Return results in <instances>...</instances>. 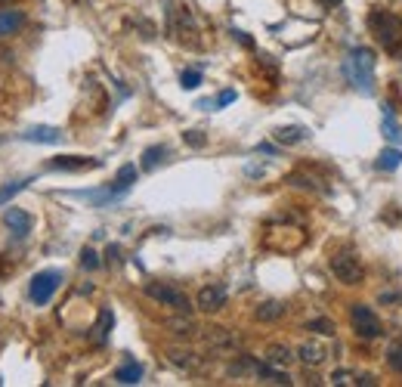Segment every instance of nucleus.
Instances as JSON below:
<instances>
[{"instance_id": "obj_1", "label": "nucleus", "mask_w": 402, "mask_h": 387, "mask_svg": "<svg viewBox=\"0 0 402 387\" xmlns=\"http://www.w3.org/2000/svg\"><path fill=\"white\" fill-rule=\"evenodd\" d=\"M344 75L356 90L372 93L374 90V53L369 47L350 50V56L344 59Z\"/></svg>"}, {"instance_id": "obj_2", "label": "nucleus", "mask_w": 402, "mask_h": 387, "mask_svg": "<svg viewBox=\"0 0 402 387\" xmlns=\"http://www.w3.org/2000/svg\"><path fill=\"white\" fill-rule=\"evenodd\" d=\"M369 25L378 38L381 47H387L390 53H399L402 50V19H396L393 13H384V10H374L369 16Z\"/></svg>"}, {"instance_id": "obj_3", "label": "nucleus", "mask_w": 402, "mask_h": 387, "mask_svg": "<svg viewBox=\"0 0 402 387\" xmlns=\"http://www.w3.org/2000/svg\"><path fill=\"white\" fill-rule=\"evenodd\" d=\"M145 295H149L152 300H158L161 307L177 310V313H192V300L186 298L179 288H174V285H164V282H149V285H145Z\"/></svg>"}, {"instance_id": "obj_4", "label": "nucleus", "mask_w": 402, "mask_h": 387, "mask_svg": "<svg viewBox=\"0 0 402 387\" xmlns=\"http://www.w3.org/2000/svg\"><path fill=\"white\" fill-rule=\"evenodd\" d=\"M350 322H353V332L359 334L362 341H374V338H381V320L374 316V310L372 307H365V304H353L350 307Z\"/></svg>"}, {"instance_id": "obj_5", "label": "nucleus", "mask_w": 402, "mask_h": 387, "mask_svg": "<svg viewBox=\"0 0 402 387\" xmlns=\"http://www.w3.org/2000/svg\"><path fill=\"white\" fill-rule=\"evenodd\" d=\"M59 282H62V273H59V270L38 273V276L31 279V288H28L31 300H34V304H47V300L53 298V291L59 288Z\"/></svg>"}, {"instance_id": "obj_6", "label": "nucleus", "mask_w": 402, "mask_h": 387, "mask_svg": "<svg viewBox=\"0 0 402 387\" xmlns=\"http://www.w3.org/2000/svg\"><path fill=\"white\" fill-rule=\"evenodd\" d=\"M170 34L179 40V44H192V47H199V38H192V34H199V28H195V19H192V13L186 10H174L170 13Z\"/></svg>"}, {"instance_id": "obj_7", "label": "nucleus", "mask_w": 402, "mask_h": 387, "mask_svg": "<svg viewBox=\"0 0 402 387\" xmlns=\"http://www.w3.org/2000/svg\"><path fill=\"white\" fill-rule=\"evenodd\" d=\"M331 273H335L337 282H344V285H359V282H362V263H359L353 254L331 257Z\"/></svg>"}, {"instance_id": "obj_8", "label": "nucleus", "mask_w": 402, "mask_h": 387, "mask_svg": "<svg viewBox=\"0 0 402 387\" xmlns=\"http://www.w3.org/2000/svg\"><path fill=\"white\" fill-rule=\"evenodd\" d=\"M204 344H208L211 354H235L238 350V338L229 329H223V325H213V329L204 332Z\"/></svg>"}, {"instance_id": "obj_9", "label": "nucleus", "mask_w": 402, "mask_h": 387, "mask_svg": "<svg viewBox=\"0 0 402 387\" xmlns=\"http://www.w3.org/2000/svg\"><path fill=\"white\" fill-rule=\"evenodd\" d=\"M199 310H204V313H217V310L226 307V288L223 285H204L199 291Z\"/></svg>"}, {"instance_id": "obj_10", "label": "nucleus", "mask_w": 402, "mask_h": 387, "mask_svg": "<svg viewBox=\"0 0 402 387\" xmlns=\"http://www.w3.org/2000/svg\"><path fill=\"white\" fill-rule=\"evenodd\" d=\"M164 356H167V363H170V366L183 369V372H199V369H201V356L195 354V350H186V347H170Z\"/></svg>"}, {"instance_id": "obj_11", "label": "nucleus", "mask_w": 402, "mask_h": 387, "mask_svg": "<svg viewBox=\"0 0 402 387\" xmlns=\"http://www.w3.org/2000/svg\"><path fill=\"white\" fill-rule=\"evenodd\" d=\"M50 168H53V170H90V168H99V158H84V155H59V158H50Z\"/></svg>"}, {"instance_id": "obj_12", "label": "nucleus", "mask_w": 402, "mask_h": 387, "mask_svg": "<svg viewBox=\"0 0 402 387\" xmlns=\"http://www.w3.org/2000/svg\"><path fill=\"white\" fill-rule=\"evenodd\" d=\"M297 359H301L303 366H322L325 359H328V347L319 341H303L301 347H297Z\"/></svg>"}, {"instance_id": "obj_13", "label": "nucleus", "mask_w": 402, "mask_h": 387, "mask_svg": "<svg viewBox=\"0 0 402 387\" xmlns=\"http://www.w3.org/2000/svg\"><path fill=\"white\" fill-rule=\"evenodd\" d=\"M4 223L10 227V232H13L16 239H25V236L31 232V217H28L25 211H19V208H10V211H6V214H4Z\"/></svg>"}, {"instance_id": "obj_14", "label": "nucleus", "mask_w": 402, "mask_h": 387, "mask_svg": "<svg viewBox=\"0 0 402 387\" xmlns=\"http://www.w3.org/2000/svg\"><path fill=\"white\" fill-rule=\"evenodd\" d=\"M167 329H170V334H177V338H195V334L201 332L199 322H195L189 313H179L174 320H167Z\"/></svg>"}, {"instance_id": "obj_15", "label": "nucleus", "mask_w": 402, "mask_h": 387, "mask_svg": "<svg viewBox=\"0 0 402 387\" xmlns=\"http://www.w3.org/2000/svg\"><path fill=\"white\" fill-rule=\"evenodd\" d=\"M22 25H25L22 10H0V38H13Z\"/></svg>"}, {"instance_id": "obj_16", "label": "nucleus", "mask_w": 402, "mask_h": 387, "mask_svg": "<svg viewBox=\"0 0 402 387\" xmlns=\"http://www.w3.org/2000/svg\"><path fill=\"white\" fill-rule=\"evenodd\" d=\"M285 316V304L281 300H263V304L254 310V320L257 322H276Z\"/></svg>"}, {"instance_id": "obj_17", "label": "nucleus", "mask_w": 402, "mask_h": 387, "mask_svg": "<svg viewBox=\"0 0 402 387\" xmlns=\"http://www.w3.org/2000/svg\"><path fill=\"white\" fill-rule=\"evenodd\" d=\"M263 359H267L269 366L285 369V366H291V359H294V354H291V347H285V344H269L267 354H263Z\"/></svg>"}, {"instance_id": "obj_18", "label": "nucleus", "mask_w": 402, "mask_h": 387, "mask_svg": "<svg viewBox=\"0 0 402 387\" xmlns=\"http://www.w3.org/2000/svg\"><path fill=\"white\" fill-rule=\"evenodd\" d=\"M22 140H28V143H59L62 140V131H56V127H31V131L22 133Z\"/></svg>"}, {"instance_id": "obj_19", "label": "nucleus", "mask_w": 402, "mask_h": 387, "mask_svg": "<svg viewBox=\"0 0 402 387\" xmlns=\"http://www.w3.org/2000/svg\"><path fill=\"white\" fill-rule=\"evenodd\" d=\"M331 384H340V387H344V384H378V381H374V375H359V372H350V369H337V372L335 375H331Z\"/></svg>"}, {"instance_id": "obj_20", "label": "nucleus", "mask_w": 402, "mask_h": 387, "mask_svg": "<svg viewBox=\"0 0 402 387\" xmlns=\"http://www.w3.org/2000/svg\"><path fill=\"white\" fill-rule=\"evenodd\" d=\"M140 378H143V366L133 363V359H127V363L115 372V381L118 384H140Z\"/></svg>"}, {"instance_id": "obj_21", "label": "nucleus", "mask_w": 402, "mask_h": 387, "mask_svg": "<svg viewBox=\"0 0 402 387\" xmlns=\"http://www.w3.org/2000/svg\"><path fill=\"white\" fill-rule=\"evenodd\" d=\"M133 180H136V168L133 165H124L121 170H118V177H115L112 189H108V195H118V192H124V189H130Z\"/></svg>"}, {"instance_id": "obj_22", "label": "nucleus", "mask_w": 402, "mask_h": 387, "mask_svg": "<svg viewBox=\"0 0 402 387\" xmlns=\"http://www.w3.org/2000/svg\"><path fill=\"white\" fill-rule=\"evenodd\" d=\"M303 140H306L303 127H279L276 131V143H281V146H294V143H303Z\"/></svg>"}, {"instance_id": "obj_23", "label": "nucleus", "mask_w": 402, "mask_h": 387, "mask_svg": "<svg viewBox=\"0 0 402 387\" xmlns=\"http://www.w3.org/2000/svg\"><path fill=\"white\" fill-rule=\"evenodd\" d=\"M402 165V149H384L378 158V170H396Z\"/></svg>"}, {"instance_id": "obj_24", "label": "nucleus", "mask_w": 402, "mask_h": 387, "mask_svg": "<svg viewBox=\"0 0 402 387\" xmlns=\"http://www.w3.org/2000/svg\"><path fill=\"white\" fill-rule=\"evenodd\" d=\"M384 136H387V140H393V143H402V127L396 124V118H393L390 109L384 111Z\"/></svg>"}, {"instance_id": "obj_25", "label": "nucleus", "mask_w": 402, "mask_h": 387, "mask_svg": "<svg viewBox=\"0 0 402 387\" xmlns=\"http://www.w3.org/2000/svg\"><path fill=\"white\" fill-rule=\"evenodd\" d=\"M167 155V149L164 146H152V149H145V155H143V168L145 170H152L155 165H161V158Z\"/></svg>"}, {"instance_id": "obj_26", "label": "nucleus", "mask_w": 402, "mask_h": 387, "mask_svg": "<svg viewBox=\"0 0 402 387\" xmlns=\"http://www.w3.org/2000/svg\"><path fill=\"white\" fill-rule=\"evenodd\" d=\"M25 186H28V180H16V183H6L4 189H0V205H6V202L13 199V195H19Z\"/></svg>"}, {"instance_id": "obj_27", "label": "nucleus", "mask_w": 402, "mask_h": 387, "mask_svg": "<svg viewBox=\"0 0 402 387\" xmlns=\"http://www.w3.org/2000/svg\"><path fill=\"white\" fill-rule=\"evenodd\" d=\"M179 84H183L186 90H195L201 84V72H199V68H189V72L179 75Z\"/></svg>"}, {"instance_id": "obj_28", "label": "nucleus", "mask_w": 402, "mask_h": 387, "mask_svg": "<svg viewBox=\"0 0 402 387\" xmlns=\"http://www.w3.org/2000/svg\"><path fill=\"white\" fill-rule=\"evenodd\" d=\"M310 332H319V334H335V322L331 320H313L310 325H306Z\"/></svg>"}, {"instance_id": "obj_29", "label": "nucleus", "mask_w": 402, "mask_h": 387, "mask_svg": "<svg viewBox=\"0 0 402 387\" xmlns=\"http://www.w3.org/2000/svg\"><path fill=\"white\" fill-rule=\"evenodd\" d=\"M81 266H84V270H96V266H99V257H96L93 248H84V251H81Z\"/></svg>"}, {"instance_id": "obj_30", "label": "nucleus", "mask_w": 402, "mask_h": 387, "mask_svg": "<svg viewBox=\"0 0 402 387\" xmlns=\"http://www.w3.org/2000/svg\"><path fill=\"white\" fill-rule=\"evenodd\" d=\"M387 363H390V369H396V372L402 375V347H393L390 354H387Z\"/></svg>"}, {"instance_id": "obj_31", "label": "nucleus", "mask_w": 402, "mask_h": 387, "mask_svg": "<svg viewBox=\"0 0 402 387\" xmlns=\"http://www.w3.org/2000/svg\"><path fill=\"white\" fill-rule=\"evenodd\" d=\"M233 99H235V90H223V93L217 97V102H213V106H229Z\"/></svg>"}, {"instance_id": "obj_32", "label": "nucleus", "mask_w": 402, "mask_h": 387, "mask_svg": "<svg viewBox=\"0 0 402 387\" xmlns=\"http://www.w3.org/2000/svg\"><path fill=\"white\" fill-rule=\"evenodd\" d=\"M186 143H189V146H204V136L199 131H189V133H186Z\"/></svg>"}, {"instance_id": "obj_33", "label": "nucleus", "mask_w": 402, "mask_h": 387, "mask_svg": "<svg viewBox=\"0 0 402 387\" xmlns=\"http://www.w3.org/2000/svg\"><path fill=\"white\" fill-rule=\"evenodd\" d=\"M393 300H399L396 291H390V295H387V291H384V295H381V304H393Z\"/></svg>"}, {"instance_id": "obj_34", "label": "nucleus", "mask_w": 402, "mask_h": 387, "mask_svg": "<svg viewBox=\"0 0 402 387\" xmlns=\"http://www.w3.org/2000/svg\"><path fill=\"white\" fill-rule=\"evenodd\" d=\"M322 4H337V0H322Z\"/></svg>"}]
</instances>
